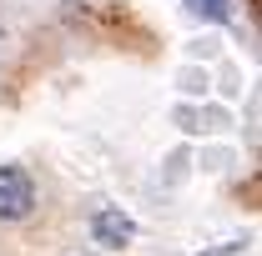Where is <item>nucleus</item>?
Here are the masks:
<instances>
[{
    "label": "nucleus",
    "mask_w": 262,
    "mask_h": 256,
    "mask_svg": "<svg viewBox=\"0 0 262 256\" xmlns=\"http://www.w3.org/2000/svg\"><path fill=\"white\" fill-rule=\"evenodd\" d=\"M35 211V181L20 166H0V221H26Z\"/></svg>",
    "instance_id": "f257e3e1"
},
{
    "label": "nucleus",
    "mask_w": 262,
    "mask_h": 256,
    "mask_svg": "<svg viewBox=\"0 0 262 256\" xmlns=\"http://www.w3.org/2000/svg\"><path fill=\"white\" fill-rule=\"evenodd\" d=\"M187 10H192L196 20H212V25H222V20L232 15L227 0H187Z\"/></svg>",
    "instance_id": "7ed1b4c3"
},
{
    "label": "nucleus",
    "mask_w": 262,
    "mask_h": 256,
    "mask_svg": "<svg viewBox=\"0 0 262 256\" xmlns=\"http://www.w3.org/2000/svg\"><path fill=\"white\" fill-rule=\"evenodd\" d=\"M91 236H96V246H106V251H121V246L136 241V221H131L121 206H101L96 216H91Z\"/></svg>",
    "instance_id": "f03ea898"
}]
</instances>
